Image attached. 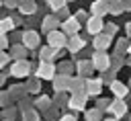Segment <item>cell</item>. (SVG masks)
Returning <instances> with one entry per match:
<instances>
[{"instance_id": "20", "label": "cell", "mask_w": 131, "mask_h": 121, "mask_svg": "<svg viewBox=\"0 0 131 121\" xmlns=\"http://www.w3.org/2000/svg\"><path fill=\"white\" fill-rule=\"evenodd\" d=\"M27 45L20 41V43H14V45H10V55H12V59H25L27 57Z\"/></svg>"}, {"instance_id": "3", "label": "cell", "mask_w": 131, "mask_h": 121, "mask_svg": "<svg viewBox=\"0 0 131 121\" xmlns=\"http://www.w3.org/2000/svg\"><path fill=\"white\" fill-rule=\"evenodd\" d=\"M68 39H70V35L66 33V31H51V33H47V43L49 45H53L55 49H63V47H68Z\"/></svg>"}, {"instance_id": "22", "label": "cell", "mask_w": 131, "mask_h": 121, "mask_svg": "<svg viewBox=\"0 0 131 121\" xmlns=\"http://www.w3.org/2000/svg\"><path fill=\"white\" fill-rule=\"evenodd\" d=\"M127 10V6H125V0H111L108 2V14H113V16H119V14H123Z\"/></svg>"}, {"instance_id": "33", "label": "cell", "mask_w": 131, "mask_h": 121, "mask_svg": "<svg viewBox=\"0 0 131 121\" xmlns=\"http://www.w3.org/2000/svg\"><path fill=\"white\" fill-rule=\"evenodd\" d=\"M115 74H117V70H113V68H108V70H106V74L102 76V80H104V84H111V82H115Z\"/></svg>"}, {"instance_id": "31", "label": "cell", "mask_w": 131, "mask_h": 121, "mask_svg": "<svg viewBox=\"0 0 131 121\" xmlns=\"http://www.w3.org/2000/svg\"><path fill=\"white\" fill-rule=\"evenodd\" d=\"M47 6L53 10V12H57L59 8H63V6H68V0H47Z\"/></svg>"}, {"instance_id": "4", "label": "cell", "mask_w": 131, "mask_h": 121, "mask_svg": "<svg viewBox=\"0 0 131 121\" xmlns=\"http://www.w3.org/2000/svg\"><path fill=\"white\" fill-rule=\"evenodd\" d=\"M35 76H39L41 80H53L57 76V68L51 62H39V66L35 68Z\"/></svg>"}, {"instance_id": "8", "label": "cell", "mask_w": 131, "mask_h": 121, "mask_svg": "<svg viewBox=\"0 0 131 121\" xmlns=\"http://www.w3.org/2000/svg\"><path fill=\"white\" fill-rule=\"evenodd\" d=\"M127 109H129V103H125V98H115V100H111L106 111L111 115H115V117H123L127 113Z\"/></svg>"}, {"instance_id": "13", "label": "cell", "mask_w": 131, "mask_h": 121, "mask_svg": "<svg viewBox=\"0 0 131 121\" xmlns=\"http://www.w3.org/2000/svg\"><path fill=\"white\" fill-rule=\"evenodd\" d=\"M102 84H104L102 78H86V92L90 96H98L102 90Z\"/></svg>"}, {"instance_id": "29", "label": "cell", "mask_w": 131, "mask_h": 121, "mask_svg": "<svg viewBox=\"0 0 131 121\" xmlns=\"http://www.w3.org/2000/svg\"><path fill=\"white\" fill-rule=\"evenodd\" d=\"M23 121H41V115H39V111H35L31 107V109L23 111Z\"/></svg>"}, {"instance_id": "53", "label": "cell", "mask_w": 131, "mask_h": 121, "mask_svg": "<svg viewBox=\"0 0 131 121\" xmlns=\"http://www.w3.org/2000/svg\"><path fill=\"white\" fill-rule=\"evenodd\" d=\"M106 2H111V0H106Z\"/></svg>"}, {"instance_id": "9", "label": "cell", "mask_w": 131, "mask_h": 121, "mask_svg": "<svg viewBox=\"0 0 131 121\" xmlns=\"http://www.w3.org/2000/svg\"><path fill=\"white\" fill-rule=\"evenodd\" d=\"M70 80H72L70 74H57V76L51 80V82H53V90H55V92H68Z\"/></svg>"}, {"instance_id": "27", "label": "cell", "mask_w": 131, "mask_h": 121, "mask_svg": "<svg viewBox=\"0 0 131 121\" xmlns=\"http://www.w3.org/2000/svg\"><path fill=\"white\" fill-rule=\"evenodd\" d=\"M84 117H86V121H102V111L98 107H94V109H88Z\"/></svg>"}, {"instance_id": "17", "label": "cell", "mask_w": 131, "mask_h": 121, "mask_svg": "<svg viewBox=\"0 0 131 121\" xmlns=\"http://www.w3.org/2000/svg\"><path fill=\"white\" fill-rule=\"evenodd\" d=\"M57 55H59V49H55V47L49 45V43L39 49V59H41V62H53V57H57Z\"/></svg>"}, {"instance_id": "23", "label": "cell", "mask_w": 131, "mask_h": 121, "mask_svg": "<svg viewBox=\"0 0 131 121\" xmlns=\"http://www.w3.org/2000/svg\"><path fill=\"white\" fill-rule=\"evenodd\" d=\"M8 90H10V94H12V98H14V100H20V98H25V96L29 94L27 84H14V86H10Z\"/></svg>"}, {"instance_id": "5", "label": "cell", "mask_w": 131, "mask_h": 121, "mask_svg": "<svg viewBox=\"0 0 131 121\" xmlns=\"http://www.w3.org/2000/svg\"><path fill=\"white\" fill-rule=\"evenodd\" d=\"M88 96H90V94H88L86 90H84V92H74V94L70 96V103H68V107H70V109H74V111H84Z\"/></svg>"}, {"instance_id": "49", "label": "cell", "mask_w": 131, "mask_h": 121, "mask_svg": "<svg viewBox=\"0 0 131 121\" xmlns=\"http://www.w3.org/2000/svg\"><path fill=\"white\" fill-rule=\"evenodd\" d=\"M4 121H14V119H4Z\"/></svg>"}, {"instance_id": "39", "label": "cell", "mask_w": 131, "mask_h": 121, "mask_svg": "<svg viewBox=\"0 0 131 121\" xmlns=\"http://www.w3.org/2000/svg\"><path fill=\"white\" fill-rule=\"evenodd\" d=\"M55 14H57V16L61 18V21H66V18H70V10H68V6H63V8H59V10L55 12Z\"/></svg>"}, {"instance_id": "25", "label": "cell", "mask_w": 131, "mask_h": 121, "mask_svg": "<svg viewBox=\"0 0 131 121\" xmlns=\"http://www.w3.org/2000/svg\"><path fill=\"white\" fill-rule=\"evenodd\" d=\"M16 27H18V25H16L14 16H4L2 23H0V31H2V33H8V31H12V29H16Z\"/></svg>"}, {"instance_id": "10", "label": "cell", "mask_w": 131, "mask_h": 121, "mask_svg": "<svg viewBox=\"0 0 131 121\" xmlns=\"http://www.w3.org/2000/svg\"><path fill=\"white\" fill-rule=\"evenodd\" d=\"M111 43H113V35H108V33H98V35H94V41H92V47L94 49H108L111 47Z\"/></svg>"}, {"instance_id": "35", "label": "cell", "mask_w": 131, "mask_h": 121, "mask_svg": "<svg viewBox=\"0 0 131 121\" xmlns=\"http://www.w3.org/2000/svg\"><path fill=\"white\" fill-rule=\"evenodd\" d=\"M117 31H119V27H117L115 23H106V25H104V33H108V35H117Z\"/></svg>"}, {"instance_id": "42", "label": "cell", "mask_w": 131, "mask_h": 121, "mask_svg": "<svg viewBox=\"0 0 131 121\" xmlns=\"http://www.w3.org/2000/svg\"><path fill=\"white\" fill-rule=\"evenodd\" d=\"M0 45H2L4 49L10 45V41H8V37H6V33H2V37H0Z\"/></svg>"}, {"instance_id": "12", "label": "cell", "mask_w": 131, "mask_h": 121, "mask_svg": "<svg viewBox=\"0 0 131 121\" xmlns=\"http://www.w3.org/2000/svg\"><path fill=\"white\" fill-rule=\"evenodd\" d=\"M94 70H96V68H94L92 59H78V62H76V74H80V76H84V78H88Z\"/></svg>"}, {"instance_id": "2", "label": "cell", "mask_w": 131, "mask_h": 121, "mask_svg": "<svg viewBox=\"0 0 131 121\" xmlns=\"http://www.w3.org/2000/svg\"><path fill=\"white\" fill-rule=\"evenodd\" d=\"M35 68H37V66H31L29 59H14L8 72H10V76H14V78H29L31 70H35Z\"/></svg>"}, {"instance_id": "54", "label": "cell", "mask_w": 131, "mask_h": 121, "mask_svg": "<svg viewBox=\"0 0 131 121\" xmlns=\"http://www.w3.org/2000/svg\"><path fill=\"white\" fill-rule=\"evenodd\" d=\"M129 121H131V119H129Z\"/></svg>"}, {"instance_id": "14", "label": "cell", "mask_w": 131, "mask_h": 121, "mask_svg": "<svg viewBox=\"0 0 131 121\" xmlns=\"http://www.w3.org/2000/svg\"><path fill=\"white\" fill-rule=\"evenodd\" d=\"M108 88H111V92L115 94V98H125V96L131 92L129 84H123V82H119V80L111 82V84H108Z\"/></svg>"}, {"instance_id": "16", "label": "cell", "mask_w": 131, "mask_h": 121, "mask_svg": "<svg viewBox=\"0 0 131 121\" xmlns=\"http://www.w3.org/2000/svg\"><path fill=\"white\" fill-rule=\"evenodd\" d=\"M84 45H86V41L76 33V35H70V39H68V47H66V49H68L70 53H78V51L84 49Z\"/></svg>"}, {"instance_id": "26", "label": "cell", "mask_w": 131, "mask_h": 121, "mask_svg": "<svg viewBox=\"0 0 131 121\" xmlns=\"http://www.w3.org/2000/svg\"><path fill=\"white\" fill-rule=\"evenodd\" d=\"M27 88H29V94H31V92H33V94H37V92L41 90V78H39V76L29 78V80H27Z\"/></svg>"}, {"instance_id": "1", "label": "cell", "mask_w": 131, "mask_h": 121, "mask_svg": "<svg viewBox=\"0 0 131 121\" xmlns=\"http://www.w3.org/2000/svg\"><path fill=\"white\" fill-rule=\"evenodd\" d=\"M90 59H92V64H94V68L98 72H106L111 68V64H113V57L106 53V49H94Z\"/></svg>"}, {"instance_id": "36", "label": "cell", "mask_w": 131, "mask_h": 121, "mask_svg": "<svg viewBox=\"0 0 131 121\" xmlns=\"http://www.w3.org/2000/svg\"><path fill=\"white\" fill-rule=\"evenodd\" d=\"M74 16H76V18H78L80 23H84V25H86V23H88V18H90V16H88V14H86V12L82 10V8H80V10H78V12L74 14Z\"/></svg>"}, {"instance_id": "45", "label": "cell", "mask_w": 131, "mask_h": 121, "mask_svg": "<svg viewBox=\"0 0 131 121\" xmlns=\"http://www.w3.org/2000/svg\"><path fill=\"white\" fill-rule=\"evenodd\" d=\"M125 33H127V35H129V37H131V21H129V23H127V25H125Z\"/></svg>"}, {"instance_id": "43", "label": "cell", "mask_w": 131, "mask_h": 121, "mask_svg": "<svg viewBox=\"0 0 131 121\" xmlns=\"http://www.w3.org/2000/svg\"><path fill=\"white\" fill-rule=\"evenodd\" d=\"M14 113H16L14 109H4V119H12V117H14Z\"/></svg>"}, {"instance_id": "41", "label": "cell", "mask_w": 131, "mask_h": 121, "mask_svg": "<svg viewBox=\"0 0 131 121\" xmlns=\"http://www.w3.org/2000/svg\"><path fill=\"white\" fill-rule=\"evenodd\" d=\"M20 0H4V8H18Z\"/></svg>"}, {"instance_id": "38", "label": "cell", "mask_w": 131, "mask_h": 121, "mask_svg": "<svg viewBox=\"0 0 131 121\" xmlns=\"http://www.w3.org/2000/svg\"><path fill=\"white\" fill-rule=\"evenodd\" d=\"M10 100H12L10 90H4V92H2V107H8V105H10Z\"/></svg>"}, {"instance_id": "32", "label": "cell", "mask_w": 131, "mask_h": 121, "mask_svg": "<svg viewBox=\"0 0 131 121\" xmlns=\"http://www.w3.org/2000/svg\"><path fill=\"white\" fill-rule=\"evenodd\" d=\"M68 103H70V98L63 92H55V98H53V105L55 107H61V105H68Z\"/></svg>"}, {"instance_id": "46", "label": "cell", "mask_w": 131, "mask_h": 121, "mask_svg": "<svg viewBox=\"0 0 131 121\" xmlns=\"http://www.w3.org/2000/svg\"><path fill=\"white\" fill-rule=\"evenodd\" d=\"M102 121H119V117H115V115H113V117H108V119H102Z\"/></svg>"}, {"instance_id": "52", "label": "cell", "mask_w": 131, "mask_h": 121, "mask_svg": "<svg viewBox=\"0 0 131 121\" xmlns=\"http://www.w3.org/2000/svg\"><path fill=\"white\" fill-rule=\"evenodd\" d=\"M68 2H72V0H68Z\"/></svg>"}, {"instance_id": "18", "label": "cell", "mask_w": 131, "mask_h": 121, "mask_svg": "<svg viewBox=\"0 0 131 121\" xmlns=\"http://www.w3.org/2000/svg\"><path fill=\"white\" fill-rule=\"evenodd\" d=\"M86 90V78L84 76H72V80H70V88H68V92H84Z\"/></svg>"}, {"instance_id": "34", "label": "cell", "mask_w": 131, "mask_h": 121, "mask_svg": "<svg viewBox=\"0 0 131 121\" xmlns=\"http://www.w3.org/2000/svg\"><path fill=\"white\" fill-rule=\"evenodd\" d=\"M108 105H111V100H108V98H98V96H96V107H98L100 111H106V109H108Z\"/></svg>"}, {"instance_id": "28", "label": "cell", "mask_w": 131, "mask_h": 121, "mask_svg": "<svg viewBox=\"0 0 131 121\" xmlns=\"http://www.w3.org/2000/svg\"><path fill=\"white\" fill-rule=\"evenodd\" d=\"M115 49H117V53H121V55H123V53H129V39H125V37H123V39H117V41H115Z\"/></svg>"}, {"instance_id": "30", "label": "cell", "mask_w": 131, "mask_h": 121, "mask_svg": "<svg viewBox=\"0 0 131 121\" xmlns=\"http://www.w3.org/2000/svg\"><path fill=\"white\" fill-rule=\"evenodd\" d=\"M74 70H76V64H70V62H61L57 66V74H70L72 76Z\"/></svg>"}, {"instance_id": "37", "label": "cell", "mask_w": 131, "mask_h": 121, "mask_svg": "<svg viewBox=\"0 0 131 121\" xmlns=\"http://www.w3.org/2000/svg\"><path fill=\"white\" fill-rule=\"evenodd\" d=\"M10 59H12V55H10V53H6V51H2V53H0V66H2V68H4V66H8V62H10Z\"/></svg>"}, {"instance_id": "21", "label": "cell", "mask_w": 131, "mask_h": 121, "mask_svg": "<svg viewBox=\"0 0 131 121\" xmlns=\"http://www.w3.org/2000/svg\"><path fill=\"white\" fill-rule=\"evenodd\" d=\"M18 12L25 14V16L35 14V12H37V2H35V0H20V4H18Z\"/></svg>"}, {"instance_id": "50", "label": "cell", "mask_w": 131, "mask_h": 121, "mask_svg": "<svg viewBox=\"0 0 131 121\" xmlns=\"http://www.w3.org/2000/svg\"><path fill=\"white\" fill-rule=\"evenodd\" d=\"M129 88H131V80H129Z\"/></svg>"}, {"instance_id": "15", "label": "cell", "mask_w": 131, "mask_h": 121, "mask_svg": "<svg viewBox=\"0 0 131 121\" xmlns=\"http://www.w3.org/2000/svg\"><path fill=\"white\" fill-rule=\"evenodd\" d=\"M80 27H82V23H80L76 16H70V18L61 21V31H66L68 35H76V33L80 31Z\"/></svg>"}, {"instance_id": "7", "label": "cell", "mask_w": 131, "mask_h": 121, "mask_svg": "<svg viewBox=\"0 0 131 121\" xmlns=\"http://www.w3.org/2000/svg\"><path fill=\"white\" fill-rule=\"evenodd\" d=\"M104 21H102V16H94V14H90V18H88V23H86V31L94 37V35H98V33H102L104 31Z\"/></svg>"}, {"instance_id": "24", "label": "cell", "mask_w": 131, "mask_h": 121, "mask_svg": "<svg viewBox=\"0 0 131 121\" xmlns=\"http://www.w3.org/2000/svg\"><path fill=\"white\" fill-rule=\"evenodd\" d=\"M33 105H35L39 111H43V113H45L47 109H51V107H53V98H49V96H39Z\"/></svg>"}, {"instance_id": "47", "label": "cell", "mask_w": 131, "mask_h": 121, "mask_svg": "<svg viewBox=\"0 0 131 121\" xmlns=\"http://www.w3.org/2000/svg\"><path fill=\"white\" fill-rule=\"evenodd\" d=\"M125 6H127V10H131V0H125Z\"/></svg>"}, {"instance_id": "19", "label": "cell", "mask_w": 131, "mask_h": 121, "mask_svg": "<svg viewBox=\"0 0 131 121\" xmlns=\"http://www.w3.org/2000/svg\"><path fill=\"white\" fill-rule=\"evenodd\" d=\"M108 12V2L106 0H94L92 4H90V14H94V16H104Z\"/></svg>"}, {"instance_id": "11", "label": "cell", "mask_w": 131, "mask_h": 121, "mask_svg": "<svg viewBox=\"0 0 131 121\" xmlns=\"http://www.w3.org/2000/svg\"><path fill=\"white\" fill-rule=\"evenodd\" d=\"M39 41H41V37H39L37 31H31V29L25 31V35H23V43L27 45V49H37V47H39Z\"/></svg>"}, {"instance_id": "51", "label": "cell", "mask_w": 131, "mask_h": 121, "mask_svg": "<svg viewBox=\"0 0 131 121\" xmlns=\"http://www.w3.org/2000/svg\"><path fill=\"white\" fill-rule=\"evenodd\" d=\"M129 107H131V103H129Z\"/></svg>"}, {"instance_id": "40", "label": "cell", "mask_w": 131, "mask_h": 121, "mask_svg": "<svg viewBox=\"0 0 131 121\" xmlns=\"http://www.w3.org/2000/svg\"><path fill=\"white\" fill-rule=\"evenodd\" d=\"M18 103H20V113H23V111H27V109H31V107H35V105H31V100H29L27 96H25V98H20Z\"/></svg>"}, {"instance_id": "44", "label": "cell", "mask_w": 131, "mask_h": 121, "mask_svg": "<svg viewBox=\"0 0 131 121\" xmlns=\"http://www.w3.org/2000/svg\"><path fill=\"white\" fill-rule=\"evenodd\" d=\"M57 121H78L74 115H61V117H57Z\"/></svg>"}, {"instance_id": "48", "label": "cell", "mask_w": 131, "mask_h": 121, "mask_svg": "<svg viewBox=\"0 0 131 121\" xmlns=\"http://www.w3.org/2000/svg\"><path fill=\"white\" fill-rule=\"evenodd\" d=\"M129 55H131V43H129Z\"/></svg>"}, {"instance_id": "6", "label": "cell", "mask_w": 131, "mask_h": 121, "mask_svg": "<svg viewBox=\"0 0 131 121\" xmlns=\"http://www.w3.org/2000/svg\"><path fill=\"white\" fill-rule=\"evenodd\" d=\"M57 27H61V18L57 16V14H47V16H43V21H41V31L47 35V33H51V31H55Z\"/></svg>"}]
</instances>
